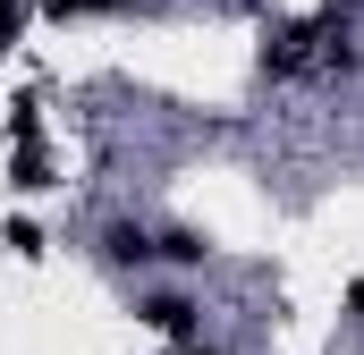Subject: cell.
<instances>
[{
	"label": "cell",
	"instance_id": "1",
	"mask_svg": "<svg viewBox=\"0 0 364 355\" xmlns=\"http://www.w3.org/2000/svg\"><path fill=\"white\" fill-rule=\"evenodd\" d=\"M136 322H144L153 339H170V347H186V339H203V305H195V296H178V288L144 296V305H136Z\"/></svg>",
	"mask_w": 364,
	"mask_h": 355
},
{
	"label": "cell",
	"instance_id": "2",
	"mask_svg": "<svg viewBox=\"0 0 364 355\" xmlns=\"http://www.w3.org/2000/svg\"><path fill=\"white\" fill-rule=\"evenodd\" d=\"M102 263H110V271H153V263H161V254H153V229L110 220V229H102Z\"/></svg>",
	"mask_w": 364,
	"mask_h": 355
},
{
	"label": "cell",
	"instance_id": "3",
	"mask_svg": "<svg viewBox=\"0 0 364 355\" xmlns=\"http://www.w3.org/2000/svg\"><path fill=\"white\" fill-rule=\"evenodd\" d=\"M153 254H161V263H178V271H203V263H212V237H203V229H161V237H153Z\"/></svg>",
	"mask_w": 364,
	"mask_h": 355
},
{
	"label": "cell",
	"instance_id": "4",
	"mask_svg": "<svg viewBox=\"0 0 364 355\" xmlns=\"http://www.w3.org/2000/svg\"><path fill=\"white\" fill-rule=\"evenodd\" d=\"M9 186H17V195H34V186H60V178H51V153H43V144H17V161H9Z\"/></svg>",
	"mask_w": 364,
	"mask_h": 355
},
{
	"label": "cell",
	"instance_id": "5",
	"mask_svg": "<svg viewBox=\"0 0 364 355\" xmlns=\"http://www.w3.org/2000/svg\"><path fill=\"white\" fill-rule=\"evenodd\" d=\"M9 144H43V102H34V93L9 102Z\"/></svg>",
	"mask_w": 364,
	"mask_h": 355
},
{
	"label": "cell",
	"instance_id": "6",
	"mask_svg": "<svg viewBox=\"0 0 364 355\" xmlns=\"http://www.w3.org/2000/svg\"><path fill=\"white\" fill-rule=\"evenodd\" d=\"M0 246H9L17 263H34V254H43V229H34V220H9V229H0Z\"/></svg>",
	"mask_w": 364,
	"mask_h": 355
},
{
	"label": "cell",
	"instance_id": "7",
	"mask_svg": "<svg viewBox=\"0 0 364 355\" xmlns=\"http://www.w3.org/2000/svg\"><path fill=\"white\" fill-rule=\"evenodd\" d=\"M17 34H26V0H0V60L17 51Z\"/></svg>",
	"mask_w": 364,
	"mask_h": 355
},
{
	"label": "cell",
	"instance_id": "8",
	"mask_svg": "<svg viewBox=\"0 0 364 355\" xmlns=\"http://www.w3.org/2000/svg\"><path fill=\"white\" fill-rule=\"evenodd\" d=\"M43 9H51V17L68 26V17H102V9H127V0H43Z\"/></svg>",
	"mask_w": 364,
	"mask_h": 355
},
{
	"label": "cell",
	"instance_id": "9",
	"mask_svg": "<svg viewBox=\"0 0 364 355\" xmlns=\"http://www.w3.org/2000/svg\"><path fill=\"white\" fill-rule=\"evenodd\" d=\"M348 322H356V330H364V271H356V279H348Z\"/></svg>",
	"mask_w": 364,
	"mask_h": 355
},
{
	"label": "cell",
	"instance_id": "10",
	"mask_svg": "<svg viewBox=\"0 0 364 355\" xmlns=\"http://www.w3.org/2000/svg\"><path fill=\"white\" fill-rule=\"evenodd\" d=\"M178 355H220V347H203V339H186V347H178Z\"/></svg>",
	"mask_w": 364,
	"mask_h": 355
}]
</instances>
